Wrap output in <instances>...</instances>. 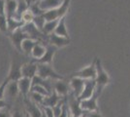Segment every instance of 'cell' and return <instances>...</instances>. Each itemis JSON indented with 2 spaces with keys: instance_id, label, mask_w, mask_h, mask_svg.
Segmentation results:
<instances>
[{
  "instance_id": "cell-5",
  "label": "cell",
  "mask_w": 130,
  "mask_h": 117,
  "mask_svg": "<svg viewBox=\"0 0 130 117\" xmlns=\"http://www.w3.org/2000/svg\"><path fill=\"white\" fill-rule=\"evenodd\" d=\"M74 77L82 78L84 80H89V79H93L95 80L96 77V66H95V60L92 61L89 66L82 68L80 70H78L73 74Z\"/></svg>"
},
{
  "instance_id": "cell-7",
  "label": "cell",
  "mask_w": 130,
  "mask_h": 117,
  "mask_svg": "<svg viewBox=\"0 0 130 117\" xmlns=\"http://www.w3.org/2000/svg\"><path fill=\"white\" fill-rule=\"evenodd\" d=\"M23 63L21 62L19 59H13L11 63V67L7 77L10 79V81H19L22 78V67Z\"/></svg>"
},
{
  "instance_id": "cell-11",
  "label": "cell",
  "mask_w": 130,
  "mask_h": 117,
  "mask_svg": "<svg viewBox=\"0 0 130 117\" xmlns=\"http://www.w3.org/2000/svg\"><path fill=\"white\" fill-rule=\"evenodd\" d=\"M96 93V82L93 79L85 80V87L82 92L81 96L78 98L79 100H84L91 98Z\"/></svg>"
},
{
  "instance_id": "cell-1",
  "label": "cell",
  "mask_w": 130,
  "mask_h": 117,
  "mask_svg": "<svg viewBox=\"0 0 130 117\" xmlns=\"http://www.w3.org/2000/svg\"><path fill=\"white\" fill-rule=\"evenodd\" d=\"M95 66H96V77H95V82H96V93L100 96L103 89L110 83L111 78L109 73L104 69L103 66L101 63L100 59L95 58Z\"/></svg>"
},
{
  "instance_id": "cell-15",
  "label": "cell",
  "mask_w": 130,
  "mask_h": 117,
  "mask_svg": "<svg viewBox=\"0 0 130 117\" xmlns=\"http://www.w3.org/2000/svg\"><path fill=\"white\" fill-rule=\"evenodd\" d=\"M69 84H70L71 92L76 96L77 98H79L84 90V87H85V80L82 78L72 76Z\"/></svg>"
},
{
  "instance_id": "cell-37",
  "label": "cell",
  "mask_w": 130,
  "mask_h": 117,
  "mask_svg": "<svg viewBox=\"0 0 130 117\" xmlns=\"http://www.w3.org/2000/svg\"><path fill=\"white\" fill-rule=\"evenodd\" d=\"M87 117H102L101 113L99 111H94V112H85Z\"/></svg>"
},
{
  "instance_id": "cell-30",
  "label": "cell",
  "mask_w": 130,
  "mask_h": 117,
  "mask_svg": "<svg viewBox=\"0 0 130 117\" xmlns=\"http://www.w3.org/2000/svg\"><path fill=\"white\" fill-rule=\"evenodd\" d=\"M31 92L38 93V94L44 96V97H48V96L51 95V93L48 90L46 89V88H44V87H42V86H40V85H33L32 88H31Z\"/></svg>"
},
{
  "instance_id": "cell-25",
  "label": "cell",
  "mask_w": 130,
  "mask_h": 117,
  "mask_svg": "<svg viewBox=\"0 0 130 117\" xmlns=\"http://www.w3.org/2000/svg\"><path fill=\"white\" fill-rule=\"evenodd\" d=\"M54 33L57 34L59 36H62V37L69 38V33H68V30H67L66 24H65V17L61 18L59 20V22L57 23V27L55 28Z\"/></svg>"
},
{
  "instance_id": "cell-18",
  "label": "cell",
  "mask_w": 130,
  "mask_h": 117,
  "mask_svg": "<svg viewBox=\"0 0 130 117\" xmlns=\"http://www.w3.org/2000/svg\"><path fill=\"white\" fill-rule=\"evenodd\" d=\"M22 29L25 32V33L30 37V38L37 40L43 35V32H41L38 28L34 25L33 22H28V23H24V25L22 28Z\"/></svg>"
},
{
  "instance_id": "cell-9",
  "label": "cell",
  "mask_w": 130,
  "mask_h": 117,
  "mask_svg": "<svg viewBox=\"0 0 130 117\" xmlns=\"http://www.w3.org/2000/svg\"><path fill=\"white\" fill-rule=\"evenodd\" d=\"M9 37L11 39L12 43L15 46L17 50L19 52H22V42L26 38H30L23 30L22 29V28H19L15 30L14 32H10L9 33Z\"/></svg>"
},
{
  "instance_id": "cell-14",
  "label": "cell",
  "mask_w": 130,
  "mask_h": 117,
  "mask_svg": "<svg viewBox=\"0 0 130 117\" xmlns=\"http://www.w3.org/2000/svg\"><path fill=\"white\" fill-rule=\"evenodd\" d=\"M37 75V63L35 61L23 63L22 67V77L33 79Z\"/></svg>"
},
{
  "instance_id": "cell-31",
  "label": "cell",
  "mask_w": 130,
  "mask_h": 117,
  "mask_svg": "<svg viewBox=\"0 0 130 117\" xmlns=\"http://www.w3.org/2000/svg\"><path fill=\"white\" fill-rule=\"evenodd\" d=\"M0 31L1 32H8V21L5 15H0Z\"/></svg>"
},
{
  "instance_id": "cell-10",
  "label": "cell",
  "mask_w": 130,
  "mask_h": 117,
  "mask_svg": "<svg viewBox=\"0 0 130 117\" xmlns=\"http://www.w3.org/2000/svg\"><path fill=\"white\" fill-rule=\"evenodd\" d=\"M99 95L97 93H95L91 98L87 99V100H80L81 101V107L84 110V112H94L99 111V107H98L97 99Z\"/></svg>"
},
{
  "instance_id": "cell-20",
  "label": "cell",
  "mask_w": 130,
  "mask_h": 117,
  "mask_svg": "<svg viewBox=\"0 0 130 117\" xmlns=\"http://www.w3.org/2000/svg\"><path fill=\"white\" fill-rule=\"evenodd\" d=\"M62 99H64V98H61V97H59L56 93L53 92L50 96L45 97L42 106H44V107H51V108H52V107H54V106H56Z\"/></svg>"
},
{
  "instance_id": "cell-27",
  "label": "cell",
  "mask_w": 130,
  "mask_h": 117,
  "mask_svg": "<svg viewBox=\"0 0 130 117\" xmlns=\"http://www.w3.org/2000/svg\"><path fill=\"white\" fill-rule=\"evenodd\" d=\"M59 22V20H55V21H50V22H46L45 25L43 28V32L46 35H50V34L54 33L55 28L57 27V23Z\"/></svg>"
},
{
  "instance_id": "cell-17",
  "label": "cell",
  "mask_w": 130,
  "mask_h": 117,
  "mask_svg": "<svg viewBox=\"0 0 130 117\" xmlns=\"http://www.w3.org/2000/svg\"><path fill=\"white\" fill-rule=\"evenodd\" d=\"M63 1L64 0H39L36 3L42 11L47 12L59 7L63 3Z\"/></svg>"
},
{
  "instance_id": "cell-8",
  "label": "cell",
  "mask_w": 130,
  "mask_h": 117,
  "mask_svg": "<svg viewBox=\"0 0 130 117\" xmlns=\"http://www.w3.org/2000/svg\"><path fill=\"white\" fill-rule=\"evenodd\" d=\"M70 84L63 80H54L53 81V92L56 93L61 98H66L70 94Z\"/></svg>"
},
{
  "instance_id": "cell-24",
  "label": "cell",
  "mask_w": 130,
  "mask_h": 117,
  "mask_svg": "<svg viewBox=\"0 0 130 117\" xmlns=\"http://www.w3.org/2000/svg\"><path fill=\"white\" fill-rule=\"evenodd\" d=\"M46 51H47L46 46H44L40 42H38L37 44L34 46L32 52H31V56L34 59V61L42 59L44 57V55H45V53H46Z\"/></svg>"
},
{
  "instance_id": "cell-21",
  "label": "cell",
  "mask_w": 130,
  "mask_h": 117,
  "mask_svg": "<svg viewBox=\"0 0 130 117\" xmlns=\"http://www.w3.org/2000/svg\"><path fill=\"white\" fill-rule=\"evenodd\" d=\"M18 7V1L17 0H6L5 6V15L7 19H12L15 17Z\"/></svg>"
},
{
  "instance_id": "cell-28",
  "label": "cell",
  "mask_w": 130,
  "mask_h": 117,
  "mask_svg": "<svg viewBox=\"0 0 130 117\" xmlns=\"http://www.w3.org/2000/svg\"><path fill=\"white\" fill-rule=\"evenodd\" d=\"M44 99H45V97L42 95H40V94H38V93L30 92V94H29V100H31V101H33L34 103H36L37 106H42Z\"/></svg>"
},
{
  "instance_id": "cell-36",
  "label": "cell",
  "mask_w": 130,
  "mask_h": 117,
  "mask_svg": "<svg viewBox=\"0 0 130 117\" xmlns=\"http://www.w3.org/2000/svg\"><path fill=\"white\" fill-rule=\"evenodd\" d=\"M5 6L6 0H0V15H5Z\"/></svg>"
},
{
  "instance_id": "cell-29",
  "label": "cell",
  "mask_w": 130,
  "mask_h": 117,
  "mask_svg": "<svg viewBox=\"0 0 130 117\" xmlns=\"http://www.w3.org/2000/svg\"><path fill=\"white\" fill-rule=\"evenodd\" d=\"M32 22L34 23V25L38 28L41 32L43 31L44 25H45V23H46V20H45V18H44L43 15H40V16H35V17H34V19H33Z\"/></svg>"
},
{
  "instance_id": "cell-39",
  "label": "cell",
  "mask_w": 130,
  "mask_h": 117,
  "mask_svg": "<svg viewBox=\"0 0 130 117\" xmlns=\"http://www.w3.org/2000/svg\"><path fill=\"white\" fill-rule=\"evenodd\" d=\"M81 117H87V115H86V113H84V114H83V115H82Z\"/></svg>"
},
{
  "instance_id": "cell-3",
  "label": "cell",
  "mask_w": 130,
  "mask_h": 117,
  "mask_svg": "<svg viewBox=\"0 0 130 117\" xmlns=\"http://www.w3.org/2000/svg\"><path fill=\"white\" fill-rule=\"evenodd\" d=\"M37 76L43 79L51 80H63L64 77L54 70L51 64L37 63Z\"/></svg>"
},
{
  "instance_id": "cell-34",
  "label": "cell",
  "mask_w": 130,
  "mask_h": 117,
  "mask_svg": "<svg viewBox=\"0 0 130 117\" xmlns=\"http://www.w3.org/2000/svg\"><path fill=\"white\" fill-rule=\"evenodd\" d=\"M0 117H13L10 107L0 108Z\"/></svg>"
},
{
  "instance_id": "cell-16",
  "label": "cell",
  "mask_w": 130,
  "mask_h": 117,
  "mask_svg": "<svg viewBox=\"0 0 130 117\" xmlns=\"http://www.w3.org/2000/svg\"><path fill=\"white\" fill-rule=\"evenodd\" d=\"M48 36H49V44L54 46L55 48H62L70 44V38L62 37L55 33H52Z\"/></svg>"
},
{
  "instance_id": "cell-35",
  "label": "cell",
  "mask_w": 130,
  "mask_h": 117,
  "mask_svg": "<svg viewBox=\"0 0 130 117\" xmlns=\"http://www.w3.org/2000/svg\"><path fill=\"white\" fill-rule=\"evenodd\" d=\"M13 117H25L26 116V112L25 110L23 111L21 108H15V110L12 112Z\"/></svg>"
},
{
  "instance_id": "cell-33",
  "label": "cell",
  "mask_w": 130,
  "mask_h": 117,
  "mask_svg": "<svg viewBox=\"0 0 130 117\" xmlns=\"http://www.w3.org/2000/svg\"><path fill=\"white\" fill-rule=\"evenodd\" d=\"M10 82V79L8 77H6L3 82L0 84V100H5V91H6V87L8 83Z\"/></svg>"
},
{
  "instance_id": "cell-13",
  "label": "cell",
  "mask_w": 130,
  "mask_h": 117,
  "mask_svg": "<svg viewBox=\"0 0 130 117\" xmlns=\"http://www.w3.org/2000/svg\"><path fill=\"white\" fill-rule=\"evenodd\" d=\"M18 86L20 90V94L23 97V99H26L29 96L32 88V79L26 77H22L18 81Z\"/></svg>"
},
{
  "instance_id": "cell-22",
  "label": "cell",
  "mask_w": 130,
  "mask_h": 117,
  "mask_svg": "<svg viewBox=\"0 0 130 117\" xmlns=\"http://www.w3.org/2000/svg\"><path fill=\"white\" fill-rule=\"evenodd\" d=\"M17 1H18V7H17V12L14 19H16L18 21H22V14L29 9V4L26 0H17Z\"/></svg>"
},
{
  "instance_id": "cell-6",
  "label": "cell",
  "mask_w": 130,
  "mask_h": 117,
  "mask_svg": "<svg viewBox=\"0 0 130 117\" xmlns=\"http://www.w3.org/2000/svg\"><path fill=\"white\" fill-rule=\"evenodd\" d=\"M20 95L21 94L18 86V81H10L7 85L5 91V100L8 102V105L11 106L15 100H18Z\"/></svg>"
},
{
  "instance_id": "cell-38",
  "label": "cell",
  "mask_w": 130,
  "mask_h": 117,
  "mask_svg": "<svg viewBox=\"0 0 130 117\" xmlns=\"http://www.w3.org/2000/svg\"><path fill=\"white\" fill-rule=\"evenodd\" d=\"M8 102L5 100H0V108H4V107H9Z\"/></svg>"
},
{
  "instance_id": "cell-12",
  "label": "cell",
  "mask_w": 130,
  "mask_h": 117,
  "mask_svg": "<svg viewBox=\"0 0 130 117\" xmlns=\"http://www.w3.org/2000/svg\"><path fill=\"white\" fill-rule=\"evenodd\" d=\"M24 106H25V112L29 115V117H42L43 110L42 106H37L33 101L29 100V98L24 99Z\"/></svg>"
},
{
  "instance_id": "cell-41",
  "label": "cell",
  "mask_w": 130,
  "mask_h": 117,
  "mask_svg": "<svg viewBox=\"0 0 130 117\" xmlns=\"http://www.w3.org/2000/svg\"><path fill=\"white\" fill-rule=\"evenodd\" d=\"M25 117H29V115H28V114L26 113V116H25Z\"/></svg>"
},
{
  "instance_id": "cell-4",
  "label": "cell",
  "mask_w": 130,
  "mask_h": 117,
  "mask_svg": "<svg viewBox=\"0 0 130 117\" xmlns=\"http://www.w3.org/2000/svg\"><path fill=\"white\" fill-rule=\"evenodd\" d=\"M66 102H67L70 114H72L73 116L81 117L85 113L81 107V101L72 92L66 97Z\"/></svg>"
},
{
  "instance_id": "cell-32",
  "label": "cell",
  "mask_w": 130,
  "mask_h": 117,
  "mask_svg": "<svg viewBox=\"0 0 130 117\" xmlns=\"http://www.w3.org/2000/svg\"><path fill=\"white\" fill-rule=\"evenodd\" d=\"M34 15H33V13L29 9L27 10L26 12H24L23 14H22V21L24 23H28V22H33V19H34Z\"/></svg>"
},
{
  "instance_id": "cell-26",
  "label": "cell",
  "mask_w": 130,
  "mask_h": 117,
  "mask_svg": "<svg viewBox=\"0 0 130 117\" xmlns=\"http://www.w3.org/2000/svg\"><path fill=\"white\" fill-rule=\"evenodd\" d=\"M8 21V32H14L15 30L19 28H22L24 25V22L22 21H18L16 19L12 18V19H7Z\"/></svg>"
},
{
  "instance_id": "cell-23",
  "label": "cell",
  "mask_w": 130,
  "mask_h": 117,
  "mask_svg": "<svg viewBox=\"0 0 130 117\" xmlns=\"http://www.w3.org/2000/svg\"><path fill=\"white\" fill-rule=\"evenodd\" d=\"M39 41L34 40L32 38H26L22 42V52L26 55H31L34 46L38 43Z\"/></svg>"
},
{
  "instance_id": "cell-2",
  "label": "cell",
  "mask_w": 130,
  "mask_h": 117,
  "mask_svg": "<svg viewBox=\"0 0 130 117\" xmlns=\"http://www.w3.org/2000/svg\"><path fill=\"white\" fill-rule=\"evenodd\" d=\"M71 0H64L63 3L53 10L45 12L43 14L44 18L46 20V22H50V21H55V20H60L61 18L65 17L66 13L69 10V6H70Z\"/></svg>"
},
{
  "instance_id": "cell-40",
  "label": "cell",
  "mask_w": 130,
  "mask_h": 117,
  "mask_svg": "<svg viewBox=\"0 0 130 117\" xmlns=\"http://www.w3.org/2000/svg\"><path fill=\"white\" fill-rule=\"evenodd\" d=\"M68 117H76V116H73L72 114H70V115H69V116H68Z\"/></svg>"
},
{
  "instance_id": "cell-19",
  "label": "cell",
  "mask_w": 130,
  "mask_h": 117,
  "mask_svg": "<svg viewBox=\"0 0 130 117\" xmlns=\"http://www.w3.org/2000/svg\"><path fill=\"white\" fill-rule=\"evenodd\" d=\"M46 48H47V51H46L44 57L42 59L38 60V61H35L36 63H46V64H51V63H52L54 54H55V51H56L57 48H55L54 46H52V45H50V44L47 45Z\"/></svg>"
}]
</instances>
